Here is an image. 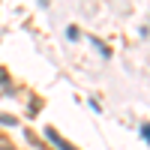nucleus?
<instances>
[{
    "label": "nucleus",
    "mask_w": 150,
    "mask_h": 150,
    "mask_svg": "<svg viewBox=\"0 0 150 150\" xmlns=\"http://www.w3.org/2000/svg\"><path fill=\"white\" fill-rule=\"evenodd\" d=\"M3 81H6V72H3V69H0V84H3Z\"/></svg>",
    "instance_id": "obj_3"
},
{
    "label": "nucleus",
    "mask_w": 150,
    "mask_h": 150,
    "mask_svg": "<svg viewBox=\"0 0 150 150\" xmlns=\"http://www.w3.org/2000/svg\"><path fill=\"white\" fill-rule=\"evenodd\" d=\"M0 150H12V144H9L6 138H0Z\"/></svg>",
    "instance_id": "obj_2"
},
{
    "label": "nucleus",
    "mask_w": 150,
    "mask_h": 150,
    "mask_svg": "<svg viewBox=\"0 0 150 150\" xmlns=\"http://www.w3.org/2000/svg\"><path fill=\"white\" fill-rule=\"evenodd\" d=\"M45 135H48V138H51V141H54V144H57V147H60V150H75V147H72V144H69V141H63V138H60V135H57V132H54V129H48V132H45Z\"/></svg>",
    "instance_id": "obj_1"
}]
</instances>
